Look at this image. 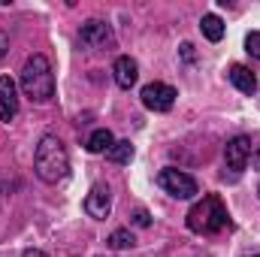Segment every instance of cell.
Masks as SVG:
<instances>
[{
    "label": "cell",
    "mask_w": 260,
    "mask_h": 257,
    "mask_svg": "<svg viewBox=\"0 0 260 257\" xmlns=\"http://www.w3.org/2000/svg\"><path fill=\"white\" fill-rule=\"evenodd\" d=\"M34 170H37V176L46 185H58V182L67 179V173H70V154H67V145L55 133H46L40 139L37 154H34Z\"/></svg>",
    "instance_id": "6da1fadb"
},
{
    "label": "cell",
    "mask_w": 260,
    "mask_h": 257,
    "mask_svg": "<svg viewBox=\"0 0 260 257\" xmlns=\"http://www.w3.org/2000/svg\"><path fill=\"white\" fill-rule=\"evenodd\" d=\"M21 91L34 103H49L55 97V73L46 55H30L21 67Z\"/></svg>",
    "instance_id": "7a4b0ae2"
},
{
    "label": "cell",
    "mask_w": 260,
    "mask_h": 257,
    "mask_svg": "<svg viewBox=\"0 0 260 257\" xmlns=\"http://www.w3.org/2000/svg\"><path fill=\"white\" fill-rule=\"evenodd\" d=\"M224 227H230V215H227V206L221 203L218 194H206L194 209L188 212V230H191V233L215 236V233H221Z\"/></svg>",
    "instance_id": "3957f363"
},
{
    "label": "cell",
    "mask_w": 260,
    "mask_h": 257,
    "mask_svg": "<svg viewBox=\"0 0 260 257\" xmlns=\"http://www.w3.org/2000/svg\"><path fill=\"white\" fill-rule=\"evenodd\" d=\"M157 188L167 191L170 197H176V200H191V197L200 194V185H197L194 176H188L176 167H167V170L157 173Z\"/></svg>",
    "instance_id": "277c9868"
},
{
    "label": "cell",
    "mask_w": 260,
    "mask_h": 257,
    "mask_svg": "<svg viewBox=\"0 0 260 257\" xmlns=\"http://www.w3.org/2000/svg\"><path fill=\"white\" fill-rule=\"evenodd\" d=\"M79 43H82L88 52H100V49H112V46H115V34H112V27H109L106 21L91 18V21L82 24V30H79Z\"/></svg>",
    "instance_id": "5b68a950"
},
{
    "label": "cell",
    "mask_w": 260,
    "mask_h": 257,
    "mask_svg": "<svg viewBox=\"0 0 260 257\" xmlns=\"http://www.w3.org/2000/svg\"><path fill=\"white\" fill-rule=\"evenodd\" d=\"M139 97H142V106H145V109H151V112H170L179 94H176V88L167 85V82H151V85L142 88Z\"/></svg>",
    "instance_id": "8992f818"
},
{
    "label": "cell",
    "mask_w": 260,
    "mask_h": 257,
    "mask_svg": "<svg viewBox=\"0 0 260 257\" xmlns=\"http://www.w3.org/2000/svg\"><path fill=\"white\" fill-rule=\"evenodd\" d=\"M251 154H254V148H251V139H248V136H233V139L227 142V148H224V160H227V167L236 170V173L248 167Z\"/></svg>",
    "instance_id": "52a82bcc"
},
{
    "label": "cell",
    "mask_w": 260,
    "mask_h": 257,
    "mask_svg": "<svg viewBox=\"0 0 260 257\" xmlns=\"http://www.w3.org/2000/svg\"><path fill=\"white\" fill-rule=\"evenodd\" d=\"M85 212L91 215V218H97V221H106L109 218V212H112V194L106 185H94L88 197H85Z\"/></svg>",
    "instance_id": "ba28073f"
},
{
    "label": "cell",
    "mask_w": 260,
    "mask_h": 257,
    "mask_svg": "<svg viewBox=\"0 0 260 257\" xmlns=\"http://www.w3.org/2000/svg\"><path fill=\"white\" fill-rule=\"evenodd\" d=\"M18 115V88L9 76H0V118L12 121Z\"/></svg>",
    "instance_id": "9c48e42d"
},
{
    "label": "cell",
    "mask_w": 260,
    "mask_h": 257,
    "mask_svg": "<svg viewBox=\"0 0 260 257\" xmlns=\"http://www.w3.org/2000/svg\"><path fill=\"white\" fill-rule=\"evenodd\" d=\"M112 73H115V82H118V88L130 91V88L136 85V79H139V64H136L130 55H121V58H115Z\"/></svg>",
    "instance_id": "30bf717a"
},
{
    "label": "cell",
    "mask_w": 260,
    "mask_h": 257,
    "mask_svg": "<svg viewBox=\"0 0 260 257\" xmlns=\"http://www.w3.org/2000/svg\"><path fill=\"white\" fill-rule=\"evenodd\" d=\"M227 76H230V82H233V85H236V88H239L242 94H254V91H257V76H254V73H251L248 67L233 64Z\"/></svg>",
    "instance_id": "8fae6325"
},
{
    "label": "cell",
    "mask_w": 260,
    "mask_h": 257,
    "mask_svg": "<svg viewBox=\"0 0 260 257\" xmlns=\"http://www.w3.org/2000/svg\"><path fill=\"white\" fill-rule=\"evenodd\" d=\"M112 145H115V136H112L106 127L94 130V133L88 136V142H85V148H88L91 154H103V151H109Z\"/></svg>",
    "instance_id": "7c38bea8"
},
{
    "label": "cell",
    "mask_w": 260,
    "mask_h": 257,
    "mask_svg": "<svg viewBox=\"0 0 260 257\" xmlns=\"http://www.w3.org/2000/svg\"><path fill=\"white\" fill-rule=\"evenodd\" d=\"M200 30H203V37L209 40V43H218L221 37H224V21L218 18V15H203V21H200Z\"/></svg>",
    "instance_id": "4fadbf2b"
},
{
    "label": "cell",
    "mask_w": 260,
    "mask_h": 257,
    "mask_svg": "<svg viewBox=\"0 0 260 257\" xmlns=\"http://www.w3.org/2000/svg\"><path fill=\"white\" fill-rule=\"evenodd\" d=\"M106 160H112V164H130L133 160V145H130V139H118L109 151H106Z\"/></svg>",
    "instance_id": "5bb4252c"
},
{
    "label": "cell",
    "mask_w": 260,
    "mask_h": 257,
    "mask_svg": "<svg viewBox=\"0 0 260 257\" xmlns=\"http://www.w3.org/2000/svg\"><path fill=\"white\" fill-rule=\"evenodd\" d=\"M136 245V236L130 233V230H115L112 236H109V248H115V251H127V248H133Z\"/></svg>",
    "instance_id": "9a60e30c"
},
{
    "label": "cell",
    "mask_w": 260,
    "mask_h": 257,
    "mask_svg": "<svg viewBox=\"0 0 260 257\" xmlns=\"http://www.w3.org/2000/svg\"><path fill=\"white\" fill-rule=\"evenodd\" d=\"M245 52L260 61V30H251V34L245 37Z\"/></svg>",
    "instance_id": "2e32d148"
},
{
    "label": "cell",
    "mask_w": 260,
    "mask_h": 257,
    "mask_svg": "<svg viewBox=\"0 0 260 257\" xmlns=\"http://www.w3.org/2000/svg\"><path fill=\"white\" fill-rule=\"evenodd\" d=\"M130 221H133V227H151V215H148L145 209H136Z\"/></svg>",
    "instance_id": "e0dca14e"
},
{
    "label": "cell",
    "mask_w": 260,
    "mask_h": 257,
    "mask_svg": "<svg viewBox=\"0 0 260 257\" xmlns=\"http://www.w3.org/2000/svg\"><path fill=\"white\" fill-rule=\"evenodd\" d=\"M6 52H9V37H6V30L0 27V61L6 58Z\"/></svg>",
    "instance_id": "ac0fdd59"
},
{
    "label": "cell",
    "mask_w": 260,
    "mask_h": 257,
    "mask_svg": "<svg viewBox=\"0 0 260 257\" xmlns=\"http://www.w3.org/2000/svg\"><path fill=\"white\" fill-rule=\"evenodd\" d=\"M21 257H49V254H46V251H40V248H27Z\"/></svg>",
    "instance_id": "d6986e66"
},
{
    "label": "cell",
    "mask_w": 260,
    "mask_h": 257,
    "mask_svg": "<svg viewBox=\"0 0 260 257\" xmlns=\"http://www.w3.org/2000/svg\"><path fill=\"white\" fill-rule=\"evenodd\" d=\"M251 164H254V167L260 170V154H251Z\"/></svg>",
    "instance_id": "ffe728a7"
},
{
    "label": "cell",
    "mask_w": 260,
    "mask_h": 257,
    "mask_svg": "<svg viewBox=\"0 0 260 257\" xmlns=\"http://www.w3.org/2000/svg\"><path fill=\"white\" fill-rule=\"evenodd\" d=\"M257 197H260V185H257Z\"/></svg>",
    "instance_id": "44dd1931"
},
{
    "label": "cell",
    "mask_w": 260,
    "mask_h": 257,
    "mask_svg": "<svg viewBox=\"0 0 260 257\" xmlns=\"http://www.w3.org/2000/svg\"><path fill=\"white\" fill-rule=\"evenodd\" d=\"M251 257H260V254H251Z\"/></svg>",
    "instance_id": "7402d4cb"
}]
</instances>
